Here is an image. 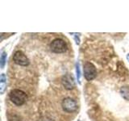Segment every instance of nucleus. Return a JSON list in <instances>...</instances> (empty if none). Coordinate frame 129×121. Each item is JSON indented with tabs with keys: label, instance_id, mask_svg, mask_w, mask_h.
<instances>
[{
	"label": "nucleus",
	"instance_id": "obj_1",
	"mask_svg": "<svg viewBox=\"0 0 129 121\" xmlns=\"http://www.w3.org/2000/svg\"><path fill=\"white\" fill-rule=\"evenodd\" d=\"M10 100L16 106H22L26 103L27 99V95L24 91L19 90V89H14L9 94Z\"/></svg>",
	"mask_w": 129,
	"mask_h": 121
},
{
	"label": "nucleus",
	"instance_id": "obj_2",
	"mask_svg": "<svg viewBox=\"0 0 129 121\" xmlns=\"http://www.w3.org/2000/svg\"><path fill=\"white\" fill-rule=\"evenodd\" d=\"M50 49L55 53H63L67 50V44L64 40L56 38L50 44Z\"/></svg>",
	"mask_w": 129,
	"mask_h": 121
},
{
	"label": "nucleus",
	"instance_id": "obj_3",
	"mask_svg": "<svg viewBox=\"0 0 129 121\" xmlns=\"http://www.w3.org/2000/svg\"><path fill=\"white\" fill-rule=\"evenodd\" d=\"M61 107L64 111L67 113H73L78 110V103H76L74 99H73L70 97L64 98L61 102Z\"/></svg>",
	"mask_w": 129,
	"mask_h": 121
},
{
	"label": "nucleus",
	"instance_id": "obj_4",
	"mask_svg": "<svg viewBox=\"0 0 129 121\" xmlns=\"http://www.w3.org/2000/svg\"><path fill=\"white\" fill-rule=\"evenodd\" d=\"M84 77L87 81H91L97 75V70L95 66L91 62H86L83 66Z\"/></svg>",
	"mask_w": 129,
	"mask_h": 121
},
{
	"label": "nucleus",
	"instance_id": "obj_5",
	"mask_svg": "<svg viewBox=\"0 0 129 121\" xmlns=\"http://www.w3.org/2000/svg\"><path fill=\"white\" fill-rule=\"evenodd\" d=\"M13 60L16 65L21 66H27L30 64V60L27 56L22 51H16L13 55Z\"/></svg>",
	"mask_w": 129,
	"mask_h": 121
},
{
	"label": "nucleus",
	"instance_id": "obj_6",
	"mask_svg": "<svg viewBox=\"0 0 129 121\" xmlns=\"http://www.w3.org/2000/svg\"><path fill=\"white\" fill-rule=\"evenodd\" d=\"M61 84L67 90H71L75 87V82L70 74H64L61 78Z\"/></svg>",
	"mask_w": 129,
	"mask_h": 121
},
{
	"label": "nucleus",
	"instance_id": "obj_7",
	"mask_svg": "<svg viewBox=\"0 0 129 121\" xmlns=\"http://www.w3.org/2000/svg\"><path fill=\"white\" fill-rule=\"evenodd\" d=\"M7 88V77L4 74H1L0 77V93L3 95Z\"/></svg>",
	"mask_w": 129,
	"mask_h": 121
},
{
	"label": "nucleus",
	"instance_id": "obj_8",
	"mask_svg": "<svg viewBox=\"0 0 129 121\" xmlns=\"http://www.w3.org/2000/svg\"><path fill=\"white\" fill-rule=\"evenodd\" d=\"M120 95L125 100L129 101V87L123 86L120 89Z\"/></svg>",
	"mask_w": 129,
	"mask_h": 121
},
{
	"label": "nucleus",
	"instance_id": "obj_9",
	"mask_svg": "<svg viewBox=\"0 0 129 121\" xmlns=\"http://www.w3.org/2000/svg\"><path fill=\"white\" fill-rule=\"evenodd\" d=\"M7 118L9 121H22L21 118L15 112L12 113H8L7 114Z\"/></svg>",
	"mask_w": 129,
	"mask_h": 121
},
{
	"label": "nucleus",
	"instance_id": "obj_10",
	"mask_svg": "<svg viewBox=\"0 0 129 121\" xmlns=\"http://www.w3.org/2000/svg\"><path fill=\"white\" fill-rule=\"evenodd\" d=\"M6 62H7V52H3L1 54V57H0V66H1V69L4 68Z\"/></svg>",
	"mask_w": 129,
	"mask_h": 121
},
{
	"label": "nucleus",
	"instance_id": "obj_11",
	"mask_svg": "<svg viewBox=\"0 0 129 121\" xmlns=\"http://www.w3.org/2000/svg\"><path fill=\"white\" fill-rule=\"evenodd\" d=\"M76 74H77V78H78V82L81 83V68H80V63L77 62L76 64Z\"/></svg>",
	"mask_w": 129,
	"mask_h": 121
},
{
	"label": "nucleus",
	"instance_id": "obj_12",
	"mask_svg": "<svg viewBox=\"0 0 129 121\" xmlns=\"http://www.w3.org/2000/svg\"><path fill=\"white\" fill-rule=\"evenodd\" d=\"M127 60H128V62H129V53L127 55Z\"/></svg>",
	"mask_w": 129,
	"mask_h": 121
}]
</instances>
